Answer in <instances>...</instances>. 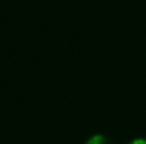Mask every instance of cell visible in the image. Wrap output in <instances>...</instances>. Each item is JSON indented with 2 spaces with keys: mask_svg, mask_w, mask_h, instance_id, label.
<instances>
[{
  "mask_svg": "<svg viewBox=\"0 0 146 144\" xmlns=\"http://www.w3.org/2000/svg\"><path fill=\"white\" fill-rule=\"evenodd\" d=\"M129 144H146V139H143V137H139V139H134V141H131Z\"/></svg>",
  "mask_w": 146,
  "mask_h": 144,
  "instance_id": "2",
  "label": "cell"
},
{
  "mask_svg": "<svg viewBox=\"0 0 146 144\" xmlns=\"http://www.w3.org/2000/svg\"><path fill=\"white\" fill-rule=\"evenodd\" d=\"M85 144H112L106 137V136H102V134H95V136H92L90 139H87V143Z\"/></svg>",
  "mask_w": 146,
  "mask_h": 144,
  "instance_id": "1",
  "label": "cell"
}]
</instances>
